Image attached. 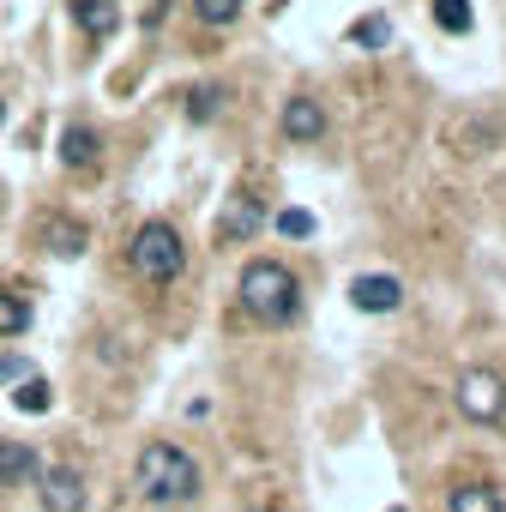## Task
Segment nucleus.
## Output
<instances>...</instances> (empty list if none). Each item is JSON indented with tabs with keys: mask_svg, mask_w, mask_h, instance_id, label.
Instances as JSON below:
<instances>
[{
	"mask_svg": "<svg viewBox=\"0 0 506 512\" xmlns=\"http://www.w3.org/2000/svg\"><path fill=\"white\" fill-rule=\"evenodd\" d=\"M133 488L145 500H157V506H181V500L199 494V464L175 440H145L139 458H133Z\"/></svg>",
	"mask_w": 506,
	"mask_h": 512,
	"instance_id": "f257e3e1",
	"label": "nucleus"
},
{
	"mask_svg": "<svg viewBox=\"0 0 506 512\" xmlns=\"http://www.w3.org/2000/svg\"><path fill=\"white\" fill-rule=\"evenodd\" d=\"M235 296H241V308L253 320H266V326H290L296 308H302V284H296V272L284 260H247Z\"/></svg>",
	"mask_w": 506,
	"mask_h": 512,
	"instance_id": "f03ea898",
	"label": "nucleus"
},
{
	"mask_svg": "<svg viewBox=\"0 0 506 512\" xmlns=\"http://www.w3.org/2000/svg\"><path fill=\"white\" fill-rule=\"evenodd\" d=\"M127 260H133V272H139L145 284H175V278H181V266H187L181 229H175V223H163V217L139 223V229H133V247H127Z\"/></svg>",
	"mask_w": 506,
	"mask_h": 512,
	"instance_id": "7ed1b4c3",
	"label": "nucleus"
},
{
	"mask_svg": "<svg viewBox=\"0 0 506 512\" xmlns=\"http://www.w3.org/2000/svg\"><path fill=\"white\" fill-rule=\"evenodd\" d=\"M452 398H458L464 422L494 428V422L506 416V380H500L494 368H464V374H458V386H452Z\"/></svg>",
	"mask_w": 506,
	"mask_h": 512,
	"instance_id": "20e7f679",
	"label": "nucleus"
},
{
	"mask_svg": "<svg viewBox=\"0 0 506 512\" xmlns=\"http://www.w3.org/2000/svg\"><path fill=\"white\" fill-rule=\"evenodd\" d=\"M37 482H43V488H37L43 512H85V476H79L73 464H49Z\"/></svg>",
	"mask_w": 506,
	"mask_h": 512,
	"instance_id": "39448f33",
	"label": "nucleus"
},
{
	"mask_svg": "<svg viewBox=\"0 0 506 512\" xmlns=\"http://www.w3.org/2000/svg\"><path fill=\"white\" fill-rule=\"evenodd\" d=\"M350 302H356L362 314H392V308L404 302V284H398L392 272H374V278L362 272V278L350 284Z\"/></svg>",
	"mask_w": 506,
	"mask_h": 512,
	"instance_id": "423d86ee",
	"label": "nucleus"
},
{
	"mask_svg": "<svg viewBox=\"0 0 506 512\" xmlns=\"http://www.w3.org/2000/svg\"><path fill=\"white\" fill-rule=\"evenodd\" d=\"M260 223H266V205H260V199H247V193H235V199L217 211V241H247Z\"/></svg>",
	"mask_w": 506,
	"mask_h": 512,
	"instance_id": "0eeeda50",
	"label": "nucleus"
},
{
	"mask_svg": "<svg viewBox=\"0 0 506 512\" xmlns=\"http://www.w3.org/2000/svg\"><path fill=\"white\" fill-rule=\"evenodd\" d=\"M320 133H326V109H320L314 97H290V103H284V139L314 145Z\"/></svg>",
	"mask_w": 506,
	"mask_h": 512,
	"instance_id": "6e6552de",
	"label": "nucleus"
},
{
	"mask_svg": "<svg viewBox=\"0 0 506 512\" xmlns=\"http://www.w3.org/2000/svg\"><path fill=\"white\" fill-rule=\"evenodd\" d=\"M43 476V464H37V452L25 446V440H0V482L7 488H25V482H37Z\"/></svg>",
	"mask_w": 506,
	"mask_h": 512,
	"instance_id": "1a4fd4ad",
	"label": "nucleus"
},
{
	"mask_svg": "<svg viewBox=\"0 0 506 512\" xmlns=\"http://www.w3.org/2000/svg\"><path fill=\"white\" fill-rule=\"evenodd\" d=\"M85 241H91V235H85V223H79V217H49V223H43V247H49V253H61V260L85 253Z\"/></svg>",
	"mask_w": 506,
	"mask_h": 512,
	"instance_id": "9d476101",
	"label": "nucleus"
},
{
	"mask_svg": "<svg viewBox=\"0 0 506 512\" xmlns=\"http://www.w3.org/2000/svg\"><path fill=\"white\" fill-rule=\"evenodd\" d=\"M73 19H79V31L85 37H115V25H121V13H115V0H73Z\"/></svg>",
	"mask_w": 506,
	"mask_h": 512,
	"instance_id": "9b49d317",
	"label": "nucleus"
},
{
	"mask_svg": "<svg viewBox=\"0 0 506 512\" xmlns=\"http://www.w3.org/2000/svg\"><path fill=\"white\" fill-rule=\"evenodd\" d=\"M97 151H103L97 127H79V121H73V127L61 133V163H67V169H91V163H97Z\"/></svg>",
	"mask_w": 506,
	"mask_h": 512,
	"instance_id": "f8f14e48",
	"label": "nucleus"
},
{
	"mask_svg": "<svg viewBox=\"0 0 506 512\" xmlns=\"http://www.w3.org/2000/svg\"><path fill=\"white\" fill-rule=\"evenodd\" d=\"M446 512H506V500H500V488H488V482H458V488L446 494Z\"/></svg>",
	"mask_w": 506,
	"mask_h": 512,
	"instance_id": "ddd939ff",
	"label": "nucleus"
},
{
	"mask_svg": "<svg viewBox=\"0 0 506 512\" xmlns=\"http://www.w3.org/2000/svg\"><path fill=\"white\" fill-rule=\"evenodd\" d=\"M31 326V302L19 290H0V338H19Z\"/></svg>",
	"mask_w": 506,
	"mask_h": 512,
	"instance_id": "4468645a",
	"label": "nucleus"
},
{
	"mask_svg": "<svg viewBox=\"0 0 506 512\" xmlns=\"http://www.w3.org/2000/svg\"><path fill=\"white\" fill-rule=\"evenodd\" d=\"M350 43H356V49H386V43H392V19H386V13L356 19V25H350Z\"/></svg>",
	"mask_w": 506,
	"mask_h": 512,
	"instance_id": "2eb2a0df",
	"label": "nucleus"
},
{
	"mask_svg": "<svg viewBox=\"0 0 506 512\" xmlns=\"http://www.w3.org/2000/svg\"><path fill=\"white\" fill-rule=\"evenodd\" d=\"M55 398H49V380H37V374H25L19 380V392H13V410H25V416H43Z\"/></svg>",
	"mask_w": 506,
	"mask_h": 512,
	"instance_id": "dca6fc26",
	"label": "nucleus"
},
{
	"mask_svg": "<svg viewBox=\"0 0 506 512\" xmlns=\"http://www.w3.org/2000/svg\"><path fill=\"white\" fill-rule=\"evenodd\" d=\"M434 25H440V31H452V37H464V31L476 25L470 0H434Z\"/></svg>",
	"mask_w": 506,
	"mask_h": 512,
	"instance_id": "f3484780",
	"label": "nucleus"
},
{
	"mask_svg": "<svg viewBox=\"0 0 506 512\" xmlns=\"http://www.w3.org/2000/svg\"><path fill=\"white\" fill-rule=\"evenodd\" d=\"M272 229H278L284 241H308V235H314V211H302V205H284V211L272 217Z\"/></svg>",
	"mask_w": 506,
	"mask_h": 512,
	"instance_id": "a211bd4d",
	"label": "nucleus"
},
{
	"mask_svg": "<svg viewBox=\"0 0 506 512\" xmlns=\"http://www.w3.org/2000/svg\"><path fill=\"white\" fill-rule=\"evenodd\" d=\"M217 103H223V91H217V85H193V91H187V121H211V115H217Z\"/></svg>",
	"mask_w": 506,
	"mask_h": 512,
	"instance_id": "6ab92c4d",
	"label": "nucleus"
},
{
	"mask_svg": "<svg viewBox=\"0 0 506 512\" xmlns=\"http://www.w3.org/2000/svg\"><path fill=\"white\" fill-rule=\"evenodd\" d=\"M193 13H199L205 25H235V19H241V0H193Z\"/></svg>",
	"mask_w": 506,
	"mask_h": 512,
	"instance_id": "aec40b11",
	"label": "nucleus"
},
{
	"mask_svg": "<svg viewBox=\"0 0 506 512\" xmlns=\"http://www.w3.org/2000/svg\"><path fill=\"white\" fill-rule=\"evenodd\" d=\"M25 374V356H0V380H19Z\"/></svg>",
	"mask_w": 506,
	"mask_h": 512,
	"instance_id": "412c9836",
	"label": "nucleus"
},
{
	"mask_svg": "<svg viewBox=\"0 0 506 512\" xmlns=\"http://www.w3.org/2000/svg\"><path fill=\"white\" fill-rule=\"evenodd\" d=\"M0 127H7V103H0Z\"/></svg>",
	"mask_w": 506,
	"mask_h": 512,
	"instance_id": "4be33fe9",
	"label": "nucleus"
},
{
	"mask_svg": "<svg viewBox=\"0 0 506 512\" xmlns=\"http://www.w3.org/2000/svg\"><path fill=\"white\" fill-rule=\"evenodd\" d=\"M253 512H278V506H253Z\"/></svg>",
	"mask_w": 506,
	"mask_h": 512,
	"instance_id": "5701e85b",
	"label": "nucleus"
},
{
	"mask_svg": "<svg viewBox=\"0 0 506 512\" xmlns=\"http://www.w3.org/2000/svg\"><path fill=\"white\" fill-rule=\"evenodd\" d=\"M500 193H506V181H500Z\"/></svg>",
	"mask_w": 506,
	"mask_h": 512,
	"instance_id": "b1692460",
	"label": "nucleus"
},
{
	"mask_svg": "<svg viewBox=\"0 0 506 512\" xmlns=\"http://www.w3.org/2000/svg\"><path fill=\"white\" fill-rule=\"evenodd\" d=\"M392 512H404V506H392Z\"/></svg>",
	"mask_w": 506,
	"mask_h": 512,
	"instance_id": "393cba45",
	"label": "nucleus"
}]
</instances>
